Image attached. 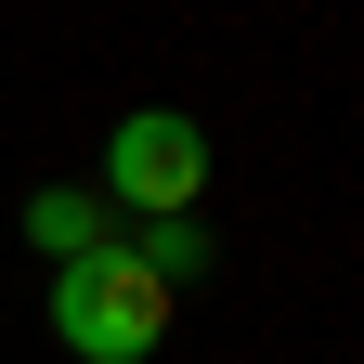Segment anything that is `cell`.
Returning a JSON list of instances; mask_svg holds the SVG:
<instances>
[{"instance_id": "obj_4", "label": "cell", "mask_w": 364, "mask_h": 364, "mask_svg": "<svg viewBox=\"0 0 364 364\" xmlns=\"http://www.w3.org/2000/svg\"><path fill=\"white\" fill-rule=\"evenodd\" d=\"M117 247H130V260H144V273H156V287H169V299H182V287H196V273H208V260H221L196 208H156V221H117Z\"/></svg>"}, {"instance_id": "obj_3", "label": "cell", "mask_w": 364, "mask_h": 364, "mask_svg": "<svg viewBox=\"0 0 364 364\" xmlns=\"http://www.w3.org/2000/svg\"><path fill=\"white\" fill-rule=\"evenodd\" d=\"M26 247L39 260H91V247H117V208L91 196V182H39L26 196Z\"/></svg>"}, {"instance_id": "obj_1", "label": "cell", "mask_w": 364, "mask_h": 364, "mask_svg": "<svg viewBox=\"0 0 364 364\" xmlns=\"http://www.w3.org/2000/svg\"><path fill=\"white\" fill-rule=\"evenodd\" d=\"M53 338L78 364H144L169 338V287L130 247H91V260H53Z\"/></svg>"}, {"instance_id": "obj_2", "label": "cell", "mask_w": 364, "mask_h": 364, "mask_svg": "<svg viewBox=\"0 0 364 364\" xmlns=\"http://www.w3.org/2000/svg\"><path fill=\"white\" fill-rule=\"evenodd\" d=\"M91 196H105L117 221H156V208H196L208 196V130L182 105H130L105 130V169H91Z\"/></svg>"}]
</instances>
